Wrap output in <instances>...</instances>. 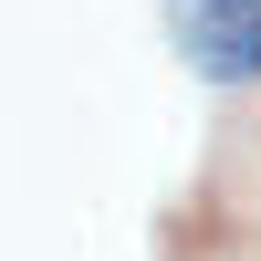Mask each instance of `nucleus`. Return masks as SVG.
I'll list each match as a JSON object with an SVG mask.
<instances>
[{
  "mask_svg": "<svg viewBox=\"0 0 261 261\" xmlns=\"http://www.w3.org/2000/svg\"><path fill=\"white\" fill-rule=\"evenodd\" d=\"M167 42L209 94L261 84V0H167Z\"/></svg>",
  "mask_w": 261,
  "mask_h": 261,
  "instance_id": "1",
  "label": "nucleus"
}]
</instances>
